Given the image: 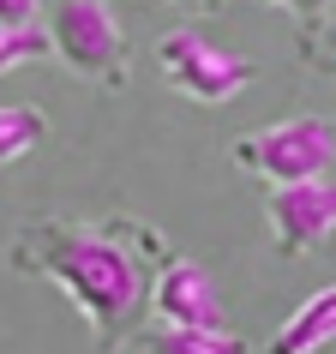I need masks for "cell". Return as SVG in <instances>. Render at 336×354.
Instances as JSON below:
<instances>
[{"mask_svg": "<svg viewBox=\"0 0 336 354\" xmlns=\"http://www.w3.org/2000/svg\"><path fill=\"white\" fill-rule=\"evenodd\" d=\"M174 246L156 228L109 216V223H60V216H30L12 234L6 259L19 277H42L73 300L96 336V354L127 348L150 318V282Z\"/></svg>", "mask_w": 336, "mask_h": 354, "instance_id": "1", "label": "cell"}, {"mask_svg": "<svg viewBox=\"0 0 336 354\" xmlns=\"http://www.w3.org/2000/svg\"><path fill=\"white\" fill-rule=\"evenodd\" d=\"M48 48L60 55L66 73L91 78L102 91H127L132 48L109 0H55L48 6Z\"/></svg>", "mask_w": 336, "mask_h": 354, "instance_id": "2", "label": "cell"}, {"mask_svg": "<svg viewBox=\"0 0 336 354\" xmlns=\"http://www.w3.org/2000/svg\"><path fill=\"white\" fill-rule=\"evenodd\" d=\"M228 156L246 174H264L270 187L318 180L336 162V127L318 120V114H295V120H277V127H259V132H246V138H234Z\"/></svg>", "mask_w": 336, "mask_h": 354, "instance_id": "3", "label": "cell"}, {"mask_svg": "<svg viewBox=\"0 0 336 354\" xmlns=\"http://www.w3.org/2000/svg\"><path fill=\"white\" fill-rule=\"evenodd\" d=\"M156 66H162V78L180 96L205 102V109H223L228 96H241L246 84L259 78L252 60H241V55H228V48H216V42H205L198 30H168V37H156Z\"/></svg>", "mask_w": 336, "mask_h": 354, "instance_id": "4", "label": "cell"}, {"mask_svg": "<svg viewBox=\"0 0 336 354\" xmlns=\"http://www.w3.org/2000/svg\"><path fill=\"white\" fill-rule=\"evenodd\" d=\"M264 223H270V241H277L282 259H306V252L336 228V180H330V174H318V180L270 187V198H264Z\"/></svg>", "mask_w": 336, "mask_h": 354, "instance_id": "5", "label": "cell"}, {"mask_svg": "<svg viewBox=\"0 0 336 354\" xmlns=\"http://www.w3.org/2000/svg\"><path fill=\"white\" fill-rule=\"evenodd\" d=\"M150 313L174 330H223V306H216L210 277L180 252H168L156 282H150Z\"/></svg>", "mask_w": 336, "mask_h": 354, "instance_id": "6", "label": "cell"}, {"mask_svg": "<svg viewBox=\"0 0 336 354\" xmlns=\"http://www.w3.org/2000/svg\"><path fill=\"white\" fill-rule=\"evenodd\" d=\"M324 342H336V282L300 300L295 313H288L277 330H270L264 354H318Z\"/></svg>", "mask_w": 336, "mask_h": 354, "instance_id": "7", "label": "cell"}, {"mask_svg": "<svg viewBox=\"0 0 336 354\" xmlns=\"http://www.w3.org/2000/svg\"><path fill=\"white\" fill-rule=\"evenodd\" d=\"M144 354H246L241 336L228 330H174V324H144L138 330Z\"/></svg>", "mask_w": 336, "mask_h": 354, "instance_id": "8", "label": "cell"}, {"mask_svg": "<svg viewBox=\"0 0 336 354\" xmlns=\"http://www.w3.org/2000/svg\"><path fill=\"white\" fill-rule=\"evenodd\" d=\"M48 138V114L30 109V102H0V168L30 156V150Z\"/></svg>", "mask_w": 336, "mask_h": 354, "instance_id": "9", "label": "cell"}, {"mask_svg": "<svg viewBox=\"0 0 336 354\" xmlns=\"http://www.w3.org/2000/svg\"><path fill=\"white\" fill-rule=\"evenodd\" d=\"M300 60H306L312 73H336V0H330V12L318 24L300 30Z\"/></svg>", "mask_w": 336, "mask_h": 354, "instance_id": "10", "label": "cell"}, {"mask_svg": "<svg viewBox=\"0 0 336 354\" xmlns=\"http://www.w3.org/2000/svg\"><path fill=\"white\" fill-rule=\"evenodd\" d=\"M48 55V30H0V73H12L19 60Z\"/></svg>", "mask_w": 336, "mask_h": 354, "instance_id": "11", "label": "cell"}, {"mask_svg": "<svg viewBox=\"0 0 336 354\" xmlns=\"http://www.w3.org/2000/svg\"><path fill=\"white\" fill-rule=\"evenodd\" d=\"M259 6H282V12H295L300 30H306V24H318L324 12H330V0H259Z\"/></svg>", "mask_w": 336, "mask_h": 354, "instance_id": "12", "label": "cell"}, {"mask_svg": "<svg viewBox=\"0 0 336 354\" xmlns=\"http://www.w3.org/2000/svg\"><path fill=\"white\" fill-rule=\"evenodd\" d=\"M37 0H0V30H30Z\"/></svg>", "mask_w": 336, "mask_h": 354, "instance_id": "13", "label": "cell"}, {"mask_svg": "<svg viewBox=\"0 0 336 354\" xmlns=\"http://www.w3.org/2000/svg\"><path fill=\"white\" fill-rule=\"evenodd\" d=\"M174 6H192V12H216L223 0H174Z\"/></svg>", "mask_w": 336, "mask_h": 354, "instance_id": "14", "label": "cell"}, {"mask_svg": "<svg viewBox=\"0 0 336 354\" xmlns=\"http://www.w3.org/2000/svg\"><path fill=\"white\" fill-rule=\"evenodd\" d=\"M330 127H336V120H330Z\"/></svg>", "mask_w": 336, "mask_h": 354, "instance_id": "15", "label": "cell"}]
</instances>
